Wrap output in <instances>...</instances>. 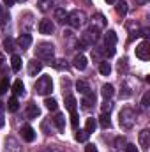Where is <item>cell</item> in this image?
<instances>
[{
    "label": "cell",
    "mask_w": 150,
    "mask_h": 152,
    "mask_svg": "<svg viewBox=\"0 0 150 152\" xmlns=\"http://www.w3.org/2000/svg\"><path fill=\"white\" fill-rule=\"evenodd\" d=\"M16 42H18V46H20L21 50H27V48L32 44V36H30V34H21Z\"/></svg>",
    "instance_id": "cell-12"
},
{
    "label": "cell",
    "mask_w": 150,
    "mask_h": 152,
    "mask_svg": "<svg viewBox=\"0 0 150 152\" xmlns=\"http://www.w3.org/2000/svg\"><path fill=\"white\" fill-rule=\"evenodd\" d=\"M78 122H79L78 113H76V112H71V126H73L74 129H78Z\"/></svg>",
    "instance_id": "cell-33"
},
{
    "label": "cell",
    "mask_w": 150,
    "mask_h": 152,
    "mask_svg": "<svg viewBox=\"0 0 150 152\" xmlns=\"http://www.w3.org/2000/svg\"><path fill=\"white\" fill-rule=\"evenodd\" d=\"M85 152H97V147L92 145V143H88V145L85 147Z\"/></svg>",
    "instance_id": "cell-38"
},
{
    "label": "cell",
    "mask_w": 150,
    "mask_h": 152,
    "mask_svg": "<svg viewBox=\"0 0 150 152\" xmlns=\"http://www.w3.org/2000/svg\"><path fill=\"white\" fill-rule=\"evenodd\" d=\"M11 67H12V71H14V73H18V71L21 69V57L12 55V58H11Z\"/></svg>",
    "instance_id": "cell-21"
},
{
    "label": "cell",
    "mask_w": 150,
    "mask_h": 152,
    "mask_svg": "<svg viewBox=\"0 0 150 152\" xmlns=\"http://www.w3.org/2000/svg\"><path fill=\"white\" fill-rule=\"evenodd\" d=\"M53 122H55V126H57L60 131H64V129H66V117H64L62 113H57V115H55Z\"/></svg>",
    "instance_id": "cell-19"
},
{
    "label": "cell",
    "mask_w": 150,
    "mask_h": 152,
    "mask_svg": "<svg viewBox=\"0 0 150 152\" xmlns=\"http://www.w3.org/2000/svg\"><path fill=\"white\" fill-rule=\"evenodd\" d=\"M106 2H108V4H115V2H117V0H106Z\"/></svg>",
    "instance_id": "cell-43"
},
{
    "label": "cell",
    "mask_w": 150,
    "mask_h": 152,
    "mask_svg": "<svg viewBox=\"0 0 150 152\" xmlns=\"http://www.w3.org/2000/svg\"><path fill=\"white\" fill-rule=\"evenodd\" d=\"M127 11H129V7H127V2H124V0L117 2V12H118L120 16H125V14H127Z\"/></svg>",
    "instance_id": "cell-22"
},
{
    "label": "cell",
    "mask_w": 150,
    "mask_h": 152,
    "mask_svg": "<svg viewBox=\"0 0 150 152\" xmlns=\"http://www.w3.org/2000/svg\"><path fill=\"white\" fill-rule=\"evenodd\" d=\"M76 88H78V92H79V94H83V96L90 92V87H88V83H87V81H83V80L76 81Z\"/></svg>",
    "instance_id": "cell-20"
},
{
    "label": "cell",
    "mask_w": 150,
    "mask_h": 152,
    "mask_svg": "<svg viewBox=\"0 0 150 152\" xmlns=\"http://www.w3.org/2000/svg\"><path fill=\"white\" fill-rule=\"evenodd\" d=\"M4 48H5V51H11L12 53L14 51V41L11 37H5L4 39Z\"/></svg>",
    "instance_id": "cell-29"
},
{
    "label": "cell",
    "mask_w": 150,
    "mask_h": 152,
    "mask_svg": "<svg viewBox=\"0 0 150 152\" xmlns=\"http://www.w3.org/2000/svg\"><path fill=\"white\" fill-rule=\"evenodd\" d=\"M101 94H103V97H104V99H110V97H113V94H115V88H113L111 83H106V85H103V90H101Z\"/></svg>",
    "instance_id": "cell-17"
},
{
    "label": "cell",
    "mask_w": 150,
    "mask_h": 152,
    "mask_svg": "<svg viewBox=\"0 0 150 152\" xmlns=\"http://www.w3.org/2000/svg\"><path fill=\"white\" fill-rule=\"evenodd\" d=\"M55 18H57V21L64 23V21L67 20V12H66L64 9H57V11H55Z\"/></svg>",
    "instance_id": "cell-27"
},
{
    "label": "cell",
    "mask_w": 150,
    "mask_h": 152,
    "mask_svg": "<svg viewBox=\"0 0 150 152\" xmlns=\"http://www.w3.org/2000/svg\"><path fill=\"white\" fill-rule=\"evenodd\" d=\"M14 2H16V0H4V4H5V5H9V7H11Z\"/></svg>",
    "instance_id": "cell-40"
},
{
    "label": "cell",
    "mask_w": 150,
    "mask_h": 152,
    "mask_svg": "<svg viewBox=\"0 0 150 152\" xmlns=\"http://www.w3.org/2000/svg\"><path fill=\"white\" fill-rule=\"evenodd\" d=\"M150 92H147V94H145V96H143V99H141V106H143V108H149L150 104Z\"/></svg>",
    "instance_id": "cell-35"
},
{
    "label": "cell",
    "mask_w": 150,
    "mask_h": 152,
    "mask_svg": "<svg viewBox=\"0 0 150 152\" xmlns=\"http://www.w3.org/2000/svg\"><path fill=\"white\" fill-rule=\"evenodd\" d=\"M42 2H46V0H42Z\"/></svg>",
    "instance_id": "cell-46"
},
{
    "label": "cell",
    "mask_w": 150,
    "mask_h": 152,
    "mask_svg": "<svg viewBox=\"0 0 150 152\" xmlns=\"http://www.w3.org/2000/svg\"><path fill=\"white\" fill-rule=\"evenodd\" d=\"M99 124L106 129V127H110L111 126V120H110V113H103L101 117H99Z\"/></svg>",
    "instance_id": "cell-26"
},
{
    "label": "cell",
    "mask_w": 150,
    "mask_h": 152,
    "mask_svg": "<svg viewBox=\"0 0 150 152\" xmlns=\"http://www.w3.org/2000/svg\"><path fill=\"white\" fill-rule=\"evenodd\" d=\"M97 37H99V34H97V30L95 28H90V30H87V32H83L81 34V44L83 46H94V42L97 41Z\"/></svg>",
    "instance_id": "cell-6"
},
{
    "label": "cell",
    "mask_w": 150,
    "mask_h": 152,
    "mask_svg": "<svg viewBox=\"0 0 150 152\" xmlns=\"http://www.w3.org/2000/svg\"><path fill=\"white\" fill-rule=\"evenodd\" d=\"M2 110H4V106H2V103H0V113H2Z\"/></svg>",
    "instance_id": "cell-44"
},
{
    "label": "cell",
    "mask_w": 150,
    "mask_h": 152,
    "mask_svg": "<svg viewBox=\"0 0 150 152\" xmlns=\"http://www.w3.org/2000/svg\"><path fill=\"white\" fill-rule=\"evenodd\" d=\"M27 115H28V118H37L39 115H41V110H39V106L32 101V103H28V108H27Z\"/></svg>",
    "instance_id": "cell-15"
},
{
    "label": "cell",
    "mask_w": 150,
    "mask_h": 152,
    "mask_svg": "<svg viewBox=\"0 0 150 152\" xmlns=\"http://www.w3.org/2000/svg\"><path fill=\"white\" fill-rule=\"evenodd\" d=\"M7 88H9V81L7 80H2V83H0V94H5Z\"/></svg>",
    "instance_id": "cell-36"
},
{
    "label": "cell",
    "mask_w": 150,
    "mask_h": 152,
    "mask_svg": "<svg viewBox=\"0 0 150 152\" xmlns=\"http://www.w3.org/2000/svg\"><path fill=\"white\" fill-rule=\"evenodd\" d=\"M134 120H136V113H134V110H131V108H124L122 112H120V126H124V127H133V124H134Z\"/></svg>",
    "instance_id": "cell-4"
},
{
    "label": "cell",
    "mask_w": 150,
    "mask_h": 152,
    "mask_svg": "<svg viewBox=\"0 0 150 152\" xmlns=\"http://www.w3.org/2000/svg\"><path fill=\"white\" fill-rule=\"evenodd\" d=\"M87 138H88V133H87L85 129L76 131V140H78V142H87Z\"/></svg>",
    "instance_id": "cell-31"
},
{
    "label": "cell",
    "mask_w": 150,
    "mask_h": 152,
    "mask_svg": "<svg viewBox=\"0 0 150 152\" xmlns=\"http://www.w3.org/2000/svg\"><path fill=\"white\" fill-rule=\"evenodd\" d=\"M44 104H46V108H48V110H51V112H55V110H57V106H58V104H57V101H55V99H50V97L44 101Z\"/></svg>",
    "instance_id": "cell-32"
},
{
    "label": "cell",
    "mask_w": 150,
    "mask_h": 152,
    "mask_svg": "<svg viewBox=\"0 0 150 152\" xmlns=\"http://www.w3.org/2000/svg\"><path fill=\"white\" fill-rule=\"evenodd\" d=\"M18 2H27V0H18Z\"/></svg>",
    "instance_id": "cell-45"
},
{
    "label": "cell",
    "mask_w": 150,
    "mask_h": 152,
    "mask_svg": "<svg viewBox=\"0 0 150 152\" xmlns=\"http://www.w3.org/2000/svg\"><path fill=\"white\" fill-rule=\"evenodd\" d=\"M4 124H5V120H4V115L0 113V127H4Z\"/></svg>",
    "instance_id": "cell-41"
},
{
    "label": "cell",
    "mask_w": 150,
    "mask_h": 152,
    "mask_svg": "<svg viewBox=\"0 0 150 152\" xmlns=\"http://www.w3.org/2000/svg\"><path fill=\"white\" fill-rule=\"evenodd\" d=\"M51 66H53L55 69H60V71H62V69H67L66 60H60V58H58V60H53V62H51Z\"/></svg>",
    "instance_id": "cell-30"
},
{
    "label": "cell",
    "mask_w": 150,
    "mask_h": 152,
    "mask_svg": "<svg viewBox=\"0 0 150 152\" xmlns=\"http://www.w3.org/2000/svg\"><path fill=\"white\" fill-rule=\"evenodd\" d=\"M53 30H55V25H53L50 20H41V21H39V32H41V34L50 36V34H53Z\"/></svg>",
    "instance_id": "cell-8"
},
{
    "label": "cell",
    "mask_w": 150,
    "mask_h": 152,
    "mask_svg": "<svg viewBox=\"0 0 150 152\" xmlns=\"http://www.w3.org/2000/svg\"><path fill=\"white\" fill-rule=\"evenodd\" d=\"M53 90V81H51V76H41L37 81H36V92L41 96H48L50 92Z\"/></svg>",
    "instance_id": "cell-1"
},
{
    "label": "cell",
    "mask_w": 150,
    "mask_h": 152,
    "mask_svg": "<svg viewBox=\"0 0 150 152\" xmlns=\"http://www.w3.org/2000/svg\"><path fill=\"white\" fill-rule=\"evenodd\" d=\"M12 92H14V96H23L25 94V85H23L21 80H16L12 83Z\"/></svg>",
    "instance_id": "cell-16"
},
{
    "label": "cell",
    "mask_w": 150,
    "mask_h": 152,
    "mask_svg": "<svg viewBox=\"0 0 150 152\" xmlns=\"http://www.w3.org/2000/svg\"><path fill=\"white\" fill-rule=\"evenodd\" d=\"M81 104H83V108H92L94 104H95V94L94 92H88V94H85V97H83V101H81Z\"/></svg>",
    "instance_id": "cell-13"
},
{
    "label": "cell",
    "mask_w": 150,
    "mask_h": 152,
    "mask_svg": "<svg viewBox=\"0 0 150 152\" xmlns=\"http://www.w3.org/2000/svg\"><path fill=\"white\" fill-rule=\"evenodd\" d=\"M124 143H125L124 138H117V140H115V145H124Z\"/></svg>",
    "instance_id": "cell-39"
},
{
    "label": "cell",
    "mask_w": 150,
    "mask_h": 152,
    "mask_svg": "<svg viewBox=\"0 0 150 152\" xmlns=\"http://www.w3.org/2000/svg\"><path fill=\"white\" fill-rule=\"evenodd\" d=\"M36 55L37 58H46V60H51L53 55H55V46L51 42H41L36 48Z\"/></svg>",
    "instance_id": "cell-2"
},
{
    "label": "cell",
    "mask_w": 150,
    "mask_h": 152,
    "mask_svg": "<svg viewBox=\"0 0 150 152\" xmlns=\"http://www.w3.org/2000/svg\"><path fill=\"white\" fill-rule=\"evenodd\" d=\"M41 71H42V64L39 62L37 58H34V60L28 62V75L30 76H37Z\"/></svg>",
    "instance_id": "cell-10"
},
{
    "label": "cell",
    "mask_w": 150,
    "mask_h": 152,
    "mask_svg": "<svg viewBox=\"0 0 150 152\" xmlns=\"http://www.w3.org/2000/svg\"><path fill=\"white\" fill-rule=\"evenodd\" d=\"M115 44H117V34L113 30H108V34L104 37V55L106 57L115 55Z\"/></svg>",
    "instance_id": "cell-3"
},
{
    "label": "cell",
    "mask_w": 150,
    "mask_h": 152,
    "mask_svg": "<svg viewBox=\"0 0 150 152\" xmlns=\"http://www.w3.org/2000/svg\"><path fill=\"white\" fill-rule=\"evenodd\" d=\"M73 28H78L83 21H85V14L81 11H73V12H67V20H66Z\"/></svg>",
    "instance_id": "cell-5"
},
{
    "label": "cell",
    "mask_w": 150,
    "mask_h": 152,
    "mask_svg": "<svg viewBox=\"0 0 150 152\" xmlns=\"http://www.w3.org/2000/svg\"><path fill=\"white\" fill-rule=\"evenodd\" d=\"M136 57L141 58V60H149L150 58V42L149 41H143L136 46Z\"/></svg>",
    "instance_id": "cell-7"
},
{
    "label": "cell",
    "mask_w": 150,
    "mask_h": 152,
    "mask_svg": "<svg viewBox=\"0 0 150 152\" xmlns=\"http://www.w3.org/2000/svg\"><path fill=\"white\" fill-rule=\"evenodd\" d=\"M99 73L103 76H108L111 73V66H110V62H101L99 64Z\"/></svg>",
    "instance_id": "cell-25"
},
{
    "label": "cell",
    "mask_w": 150,
    "mask_h": 152,
    "mask_svg": "<svg viewBox=\"0 0 150 152\" xmlns=\"http://www.w3.org/2000/svg\"><path fill=\"white\" fill-rule=\"evenodd\" d=\"M76 104H78V103H76V99L73 96H67V97H66V108H67L69 112H76Z\"/></svg>",
    "instance_id": "cell-24"
},
{
    "label": "cell",
    "mask_w": 150,
    "mask_h": 152,
    "mask_svg": "<svg viewBox=\"0 0 150 152\" xmlns=\"http://www.w3.org/2000/svg\"><path fill=\"white\" fill-rule=\"evenodd\" d=\"M140 143H141V147L147 151L150 147V131L149 129H143L141 133H140Z\"/></svg>",
    "instance_id": "cell-14"
},
{
    "label": "cell",
    "mask_w": 150,
    "mask_h": 152,
    "mask_svg": "<svg viewBox=\"0 0 150 152\" xmlns=\"http://www.w3.org/2000/svg\"><path fill=\"white\" fill-rule=\"evenodd\" d=\"M2 66H4V55L0 53V67H2Z\"/></svg>",
    "instance_id": "cell-42"
},
{
    "label": "cell",
    "mask_w": 150,
    "mask_h": 152,
    "mask_svg": "<svg viewBox=\"0 0 150 152\" xmlns=\"http://www.w3.org/2000/svg\"><path fill=\"white\" fill-rule=\"evenodd\" d=\"M125 152H140V151H138V147H136V145L129 143V145H125Z\"/></svg>",
    "instance_id": "cell-37"
},
{
    "label": "cell",
    "mask_w": 150,
    "mask_h": 152,
    "mask_svg": "<svg viewBox=\"0 0 150 152\" xmlns=\"http://www.w3.org/2000/svg\"><path fill=\"white\" fill-rule=\"evenodd\" d=\"M104 25H106V20H104V16H103V14H97V16H95V20L92 21V28H95V30L103 28Z\"/></svg>",
    "instance_id": "cell-18"
},
{
    "label": "cell",
    "mask_w": 150,
    "mask_h": 152,
    "mask_svg": "<svg viewBox=\"0 0 150 152\" xmlns=\"http://www.w3.org/2000/svg\"><path fill=\"white\" fill-rule=\"evenodd\" d=\"M87 64H88V60H87V57H85V55H76L74 60H73V66H74L78 71L87 69Z\"/></svg>",
    "instance_id": "cell-11"
},
{
    "label": "cell",
    "mask_w": 150,
    "mask_h": 152,
    "mask_svg": "<svg viewBox=\"0 0 150 152\" xmlns=\"http://www.w3.org/2000/svg\"><path fill=\"white\" fill-rule=\"evenodd\" d=\"M95 127H97L95 118H87V122H85V131L90 134V133H94V131H95Z\"/></svg>",
    "instance_id": "cell-23"
},
{
    "label": "cell",
    "mask_w": 150,
    "mask_h": 152,
    "mask_svg": "<svg viewBox=\"0 0 150 152\" xmlns=\"http://www.w3.org/2000/svg\"><path fill=\"white\" fill-rule=\"evenodd\" d=\"M21 136H23L25 142H34V140H36V131H34V127L23 126V127H21Z\"/></svg>",
    "instance_id": "cell-9"
},
{
    "label": "cell",
    "mask_w": 150,
    "mask_h": 152,
    "mask_svg": "<svg viewBox=\"0 0 150 152\" xmlns=\"http://www.w3.org/2000/svg\"><path fill=\"white\" fill-rule=\"evenodd\" d=\"M7 108H9V112H18V108H20L18 99H16V97H11L9 103H7Z\"/></svg>",
    "instance_id": "cell-28"
},
{
    "label": "cell",
    "mask_w": 150,
    "mask_h": 152,
    "mask_svg": "<svg viewBox=\"0 0 150 152\" xmlns=\"http://www.w3.org/2000/svg\"><path fill=\"white\" fill-rule=\"evenodd\" d=\"M111 108H113V103L106 99V103L103 104V113H110V112H111Z\"/></svg>",
    "instance_id": "cell-34"
}]
</instances>
